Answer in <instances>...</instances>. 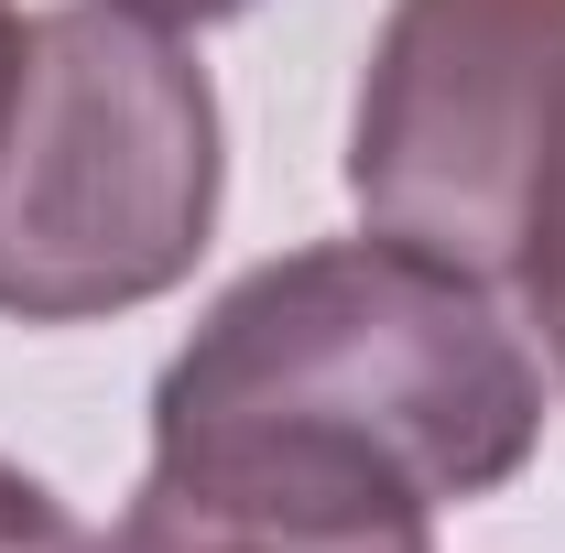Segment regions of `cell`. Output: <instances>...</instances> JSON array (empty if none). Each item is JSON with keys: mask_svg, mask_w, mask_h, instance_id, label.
Here are the masks:
<instances>
[{"mask_svg": "<svg viewBox=\"0 0 565 553\" xmlns=\"http://www.w3.org/2000/svg\"><path fill=\"white\" fill-rule=\"evenodd\" d=\"M0 553H109V543H98V532H87V521H76L33 467L0 456Z\"/></svg>", "mask_w": 565, "mask_h": 553, "instance_id": "cell-5", "label": "cell"}, {"mask_svg": "<svg viewBox=\"0 0 565 553\" xmlns=\"http://www.w3.org/2000/svg\"><path fill=\"white\" fill-rule=\"evenodd\" d=\"M349 196L511 304L565 391V0H392L359 66Z\"/></svg>", "mask_w": 565, "mask_h": 553, "instance_id": "cell-3", "label": "cell"}, {"mask_svg": "<svg viewBox=\"0 0 565 553\" xmlns=\"http://www.w3.org/2000/svg\"><path fill=\"white\" fill-rule=\"evenodd\" d=\"M22 44H33V11L0 0V120H11V87H22Z\"/></svg>", "mask_w": 565, "mask_h": 553, "instance_id": "cell-7", "label": "cell"}, {"mask_svg": "<svg viewBox=\"0 0 565 553\" xmlns=\"http://www.w3.org/2000/svg\"><path fill=\"white\" fill-rule=\"evenodd\" d=\"M109 11H131L152 33H207V22H239L250 0H109Z\"/></svg>", "mask_w": 565, "mask_h": 553, "instance_id": "cell-6", "label": "cell"}, {"mask_svg": "<svg viewBox=\"0 0 565 553\" xmlns=\"http://www.w3.org/2000/svg\"><path fill=\"white\" fill-rule=\"evenodd\" d=\"M109 553H435V499L338 434L207 423L152 434Z\"/></svg>", "mask_w": 565, "mask_h": 553, "instance_id": "cell-4", "label": "cell"}, {"mask_svg": "<svg viewBox=\"0 0 565 553\" xmlns=\"http://www.w3.org/2000/svg\"><path fill=\"white\" fill-rule=\"evenodd\" d=\"M217 87L207 66L109 0L33 11L0 120V315L98 326L163 304L217 228Z\"/></svg>", "mask_w": 565, "mask_h": 553, "instance_id": "cell-2", "label": "cell"}, {"mask_svg": "<svg viewBox=\"0 0 565 553\" xmlns=\"http://www.w3.org/2000/svg\"><path fill=\"white\" fill-rule=\"evenodd\" d=\"M294 423L403 467L446 499H490L544 445V358L490 293L403 239H316L239 272L152 380V434Z\"/></svg>", "mask_w": 565, "mask_h": 553, "instance_id": "cell-1", "label": "cell"}]
</instances>
